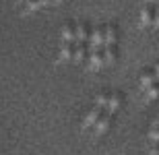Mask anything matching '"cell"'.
<instances>
[{
  "instance_id": "1",
  "label": "cell",
  "mask_w": 159,
  "mask_h": 155,
  "mask_svg": "<svg viewBox=\"0 0 159 155\" xmlns=\"http://www.w3.org/2000/svg\"><path fill=\"white\" fill-rule=\"evenodd\" d=\"M106 112V107L99 106V103H95L91 110L87 112V116L83 118V130H89V128H93L95 124H97V120H99V116Z\"/></svg>"
},
{
  "instance_id": "2",
  "label": "cell",
  "mask_w": 159,
  "mask_h": 155,
  "mask_svg": "<svg viewBox=\"0 0 159 155\" xmlns=\"http://www.w3.org/2000/svg\"><path fill=\"white\" fill-rule=\"evenodd\" d=\"M106 66V58H103V50H95V52H89L87 56V68L91 72H97Z\"/></svg>"
},
{
  "instance_id": "3",
  "label": "cell",
  "mask_w": 159,
  "mask_h": 155,
  "mask_svg": "<svg viewBox=\"0 0 159 155\" xmlns=\"http://www.w3.org/2000/svg\"><path fill=\"white\" fill-rule=\"evenodd\" d=\"M112 116H114V114H110V112H103V114L99 116L97 124L93 126V130H95V134H97V137H101V134H106V132L110 130V124H112Z\"/></svg>"
},
{
  "instance_id": "4",
  "label": "cell",
  "mask_w": 159,
  "mask_h": 155,
  "mask_svg": "<svg viewBox=\"0 0 159 155\" xmlns=\"http://www.w3.org/2000/svg\"><path fill=\"white\" fill-rule=\"evenodd\" d=\"M75 52H77V42H66V39H62L58 62H62V60H75Z\"/></svg>"
},
{
  "instance_id": "5",
  "label": "cell",
  "mask_w": 159,
  "mask_h": 155,
  "mask_svg": "<svg viewBox=\"0 0 159 155\" xmlns=\"http://www.w3.org/2000/svg\"><path fill=\"white\" fill-rule=\"evenodd\" d=\"M153 19H155V8L153 4L145 2V8L141 11V27H153Z\"/></svg>"
},
{
  "instance_id": "6",
  "label": "cell",
  "mask_w": 159,
  "mask_h": 155,
  "mask_svg": "<svg viewBox=\"0 0 159 155\" xmlns=\"http://www.w3.org/2000/svg\"><path fill=\"white\" fill-rule=\"evenodd\" d=\"M157 81H159V77H157V72H155V71H145V72L141 75V79H139V87L145 91L149 85L157 83Z\"/></svg>"
},
{
  "instance_id": "7",
  "label": "cell",
  "mask_w": 159,
  "mask_h": 155,
  "mask_svg": "<svg viewBox=\"0 0 159 155\" xmlns=\"http://www.w3.org/2000/svg\"><path fill=\"white\" fill-rule=\"evenodd\" d=\"M60 35H62V39H66V42H77V23H64Z\"/></svg>"
},
{
  "instance_id": "8",
  "label": "cell",
  "mask_w": 159,
  "mask_h": 155,
  "mask_svg": "<svg viewBox=\"0 0 159 155\" xmlns=\"http://www.w3.org/2000/svg\"><path fill=\"white\" fill-rule=\"evenodd\" d=\"M120 106H122V95H120V93H112V95H110V103H107L106 112L116 114L120 110Z\"/></svg>"
},
{
  "instance_id": "9",
  "label": "cell",
  "mask_w": 159,
  "mask_h": 155,
  "mask_svg": "<svg viewBox=\"0 0 159 155\" xmlns=\"http://www.w3.org/2000/svg\"><path fill=\"white\" fill-rule=\"evenodd\" d=\"M103 37H106L103 46H114L116 43V27L114 25H103Z\"/></svg>"
},
{
  "instance_id": "10",
  "label": "cell",
  "mask_w": 159,
  "mask_h": 155,
  "mask_svg": "<svg viewBox=\"0 0 159 155\" xmlns=\"http://www.w3.org/2000/svg\"><path fill=\"white\" fill-rule=\"evenodd\" d=\"M91 39V31L85 23H77V42H87Z\"/></svg>"
},
{
  "instance_id": "11",
  "label": "cell",
  "mask_w": 159,
  "mask_h": 155,
  "mask_svg": "<svg viewBox=\"0 0 159 155\" xmlns=\"http://www.w3.org/2000/svg\"><path fill=\"white\" fill-rule=\"evenodd\" d=\"M103 58H106V66L116 62V43L114 46H103Z\"/></svg>"
},
{
  "instance_id": "12",
  "label": "cell",
  "mask_w": 159,
  "mask_h": 155,
  "mask_svg": "<svg viewBox=\"0 0 159 155\" xmlns=\"http://www.w3.org/2000/svg\"><path fill=\"white\" fill-rule=\"evenodd\" d=\"M145 97H147V102H155L159 99V81L153 85H149L147 89H145Z\"/></svg>"
},
{
  "instance_id": "13",
  "label": "cell",
  "mask_w": 159,
  "mask_h": 155,
  "mask_svg": "<svg viewBox=\"0 0 159 155\" xmlns=\"http://www.w3.org/2000/svg\"><path fill=\"white\" fill-rule=\"evenodd\" d=\"M110 95H112V93H106V91H103V93H99V95L95 97V103H99V106L107 107V103H110Z\"/></svg>"
},
{
  "instance_id": "14",
  "label": "cell",
  "mask_w": 159,
  "mask_h": 155,
  "mask_svg": "<svg viewBox=\"0 0 159 155\" xmlns=\"http://www.w3.org/2000/svg\"><path fill=\"white\" fill-rule=\"evenodd\" d=\"M149 139H151L153 143H159V126H151V128H149Z\"/></svg>"
},
{
  "instance_id": "15",
  "label": "cell",
  "mask_w": 159,
  "mask_h": 155,
  "mask_svg": "<svg viewBox=\"0 0 159 155\" xmlns=\"http://www.w3.org/2000/svg\"><path fill=\"white\" fill-rule=\"evenodd\" d=\"M153 29H159V4H155V19H153Z\"/></svg>"
},
{
  "instance_id": "16",
  "label": "cell",
  "mask_w": 159,
  "mask_h": 155,
  "mask_svg": "<svg viewBox=\"0 0 159 155\" xmlns=\"http://www.w3.org/2000/svg\"><path fill=\"white\" fill-rule=\"evenodd\" d=\"M151 126H159V116H157V118L153 120V122H151Z\"/></svg>"
},
{
  "instance_id": "17",
  "label": "cell",
  "mask_w": 159,
  "mask_h": 155,
  "mask_svg": "<svg viewBox=\"0 0 159 155\" xmlns=\"http://www.w3.org/2000/svg\"><path fill=\"white\" fill-rule=\"evenodd\" d=\"M145 2H149V4H157V0H145Z\"/></svg>"
},
{
  "instance_id": "18",
  "label": "cell",
  "mask_w": 159,
  "mask_h": 155,
  "mask_svg": "<svg viewBox=\"0 0 159 155\" xmlns=\"http://www.w3.org/2000/svg\"><path fill=\"white\" fill-rule=\"evenodd\" d=\"M155 72H157V77H159V64H157V66H155Z\"/></svg>"
},
{
  "instance_id": "19",
  "label": "cell",
  "mask_w": 159,
  "mask_h": 155,
  "mask_svg": "<svg viewBox=\"0 0 159 155\" xmlns=\"http://www.w3.org/2000/svg\"><path fill=\"white\" fill-rule=\"evenodd\" d=\"M60 2H62V0H54V4H60Z\"/></svg>"
},
{
  "instance_id": "20",
  "label": "cell",
  "mask_w": 159,
  "mask_h": 155,
  "mask_svg": "<svg viewBox=\"0 0 159 155\" xmlns=\"http://www.w3.org/2000/svg\"><path fill=\"white\" fill-rule=\"evenodd\" d=\"M157 4H159V0H157Z\"/></svg>"
}]
</instances>
